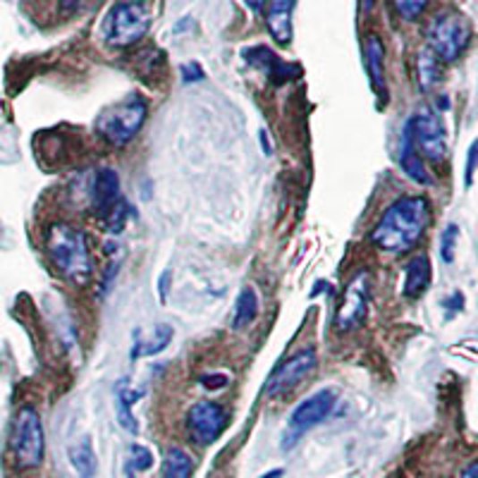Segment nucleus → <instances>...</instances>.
<instances>
[{"mask_svg":"<svg viewBox=\"0 0 478 478\" xmlns=\"http://www.w3.org/2000/svg\"><path fill=\"white\" fill-rule=\"evenodd\" d=\"M433 220V206L426 196H399L383 210L371 230V242L378 252L402 256L412 252Z\"/></svg>","mask_w":478,"mask_h":478,"instance_id":"1","label":"nucleus"},{"mask_svg":"<svg viewBox=\"0 0 478 478\" xmlns=\"http://www.w3.org/2000/svg\"><path fill=\"white\" fill-rule=\"evenodd\" d=\"M46 252L67 283L87 287L94 280V259H91L89 237L77 225L65 220L53 223L46 232Z\"/></svg>","mask_w":478,"mask_h":478,"instance_id":"2","label":"nucleus"},{"mask_svg":"<svg viewBox=\"0 0 478 478\" xmlns=\"http://www.w3.org/2000/svg\"><path fill=\"white\" fill-rule=\"evenodd\" d=\"M153 10L149 0H120L106 17V41L115 48H130L149 34Z\"/></svg>","mask_w":478,"mask_h":478,"instance_id":"3","label":"nucleus"},{"mask_svg":"<svg viewBox=\"0 0 478 478\" xmlns=\"http://www.w3.org/2000/svg\"><path fill=\"white\" fill-rule=\"evenodd\" d=\"M471 44L469 17L459 10H442L431 20L426 30V48L438 55L440 63H455Z\"/></svg>","mask_w":478,"mask_h":478,"instance_id":"4","label":"nucleus"},{"mask_svg":"<svg viewBox=\"0 0 478 478\" xmlns=\"http://www.w3.org/2000/svg\"><path fill=\"white\" fill-rule=\"evenodd\" d=\"M146 113L149 106L139 96L113 103L96 120V134L110 146H127L144 127Z\"/></svg>","mask_w":478,"mask_h":478,"instance_id":"5","label":"nucleus"},{"mask_svg":"<svg viewBox=\"0 0 478 478\" xmlns=\"http://www.w3.org/2000/svg\"><path fill=\"white\" fill-rule=\"evenodd\" d=\"M10 449L20 469H37L44 462L46 435L41 416L34 406L24 405L15 414L13 433H10Z\"/></svg>","mask_w":478,"mask_h":478,"instance_id":"6","label":"nucleus"},{"mask_svg":"<svg viewBox=\"0 0 478 478\" xmlns=\"http://www.w3.org/2000/svg\"><path fill=\"white\" fill-rule=\"evenodd\" d=\"M405 127L412 134L414 146L421 153V158L435 163V166L445 163L449 151L448 130H445V123H442V115L438 110L423 106L406 120Z\"/></svg>","mask_w":478,"mask_h":478,"instance_id":"7","label":"nucleus"},{"mask_svg":"<svg viewBox=\"0 0 478 478\" xmlns=\"http://www.w3.org/2000/svg\"><path fill=\"white\" fill-rule=\"evenodd\" d=\"M335 402H337V392L330 390V388H323V390L313 392V395H309L306 399H302V402L292 409L290 419H287V428H285L283 435L285 452L294 448V442H299V438L309 433L313 426L323 423L335 409Z\"/></svg>","mask_w":478,"mask_h":478,"instance_id":"8","label":"nucleus"},{"mask_svg":"<svg viewBox=\"0 0 478 478\" xmlns=\"http://www.w3.org/2000/svg\"><path fill=\"white\" fill-rule=\"evenodd\" d=\"M319 366V354L313 349H302L290 359H285L266 380L263 395L266 397H280L285 392L294 390L306 376H312V371Z\"/></svg>","mask_w":478,"mask_h":478,"instance_id":"9","label":"nucleus"},{"mask_svg":"<svg viewBox=\"0 0 478 478\" xmlns=\"http://www.w3.org/2000/svg\"><path fill=\"white\" fill-rule=\"evenodd\" d=\"M227 426V414L218 402L203 399L187 412V433L196 445H213Z\"/></svg>","mask_w":478,"mask_h":478,"instance_id":"10","label":"nucleus"},{"mask_svg":"<svg viewBox=\"0 0 478 478\" xmlns=\"http://www.w3.org/2000/svg\"><path fill=\"white\" fill-rule=\"evenodd\" d=\"M366 309H369V276L362 270L342 294V304L335 313V328H340L342 333L354 330L366 319Z\"/></svg>","mask_w":478,"mask_h":478,"instance_id":"11","label":"nucleus"},{"mask_svg":"<svg viewBox=\"0 0 478 478\" xmlns=\"http://www.w3.org/2000/svg\"><path fill=\"white\" fill-rule=\"evenodd\" d=\"M120 177L113 167H101L91 180V189H89V209L98 220H106L108 213L113 210L117 201H120Z\"/></svg>","mask_w":478,"mask_h":478,"instance_id":"12","label":"nucleus"},{"mask_svg":"<svg viewBox=\"0 0 478 478\" xmlns=\"http://www.w3.org/2000/svg\"><path fill=\"white\" fill-rule=\"evenodd\" d=\"M242 55H244V60H247L249 65L256 67V70H261L273 84H285V81L297 80L299 74H302V67L292 65V63H285V60L277 58L276 53L270 51V48H266V46L247 48Z\"/></svg>","mask_w":478,"mask_h":478,"instance_id":"13","label":"nucleus"},{"mask_svg":"<svg viewBox=\"0 0 478 478\" xmlns=\"http://www.w3.org/2000/svg\"><path fill=\"white\" fill-rule=\"evenodd\" d=\"M363 60H366V73H369L371 89L376 91L380 103H388V84H385V48L380 37L369 34L363 41Z\"/></svg>","mask_w":478,"mask_h":478,"instance_id":"14","label":"nucleus"},{"mask_svg":"<svg viewBox=\"0 0 478 478\" xmlns=\"http://www.w3.org/2000/svg\"><path fill=\"white\" fill-rule=\"evenodd\" d=\"M297 0H269L266 3V27L276 44L290 46L292 41V13Z\"/></svg>","mask_w":478,"mask_h":478,"instance_id":"15","label":"nucleus"},{"mask_svg":"<svg viewBox=\"0 0 478 478\" xmlns=\"http://www.w3.org/2000/svg\"><path fill=\"white\" fill-rule=\"evenodd\" d=\"M399 167L405 170L406 177H412L414 182H419L423 187H431L435 182L431 170H428L426 160L421 158V153L416 151L412 134H409L406 127L405 132H402V146H399Z\"/></svg>","mask_w":478,"mask_h":478,"instance_id":"16","label":"nucleus"},{"mask_svg":"<svg viewBox=\"0 0 478 478\" xmlns=\"http://www.w3.org/2000/svg\"><path fill=\"white\" fill-rule=\"evenodd\" d=\"M431 277H433L431 259H428L426 254L412 256V261L406 263V273H405V297L419 299L421 294L428 290Z\"/></svg>","mask_w":478,"mask_h":478,"instance_id":"17","label":"nucleus"},{"mask_svg":"<svg viewBox=\"0 0 478 478\" xmlns=\"http://www.w3.org/2000/svg\"><path fill=\"white\" fill-rule=\"evenodd\" d=\"M416 77L421 91H433L442 80V63L431 48H421L416 55Z\"/></svg>","mask_w":478,"mask_h":478,"instance_id":"18","label":"nucleus"},{"mask_svg":"<svg viewBox=\"0 0 478 478\" xmlns=\"http://www.w3.org/2000/svg\"><path fill=\"white\" fill-rule=\"evenodd\" d=\"M141 399V392L132 390L130 383H117L115 388V405H117V421L123 423L124 431H130L132 435L139 433V423L137 419L132 416V405Z\"/></svg>","mask_w":478,"mask_h":478,"instance_id":"19","label":"nucleus"},{"mask_svg":"<svg viewBox=\"0 0 478 478\" xmlns=\"http://www.w3.org/2000/svg\"><path fill=\"white\" fill-rule=\"evenodd\" d=\"M173 340V328L167 326V323H158V326L153 328L151 335L144 337V340L134 342V347H132V359H141V356H153L163 352V349L170 345Z\"/></svg>","mask_w":478,"mask_h":478,"instance_id":"20","label":"nucleus"},{"mask_svg":"<svg viewBox=\"0 0 478 478\" xmlns=\"http://www.w3.org/2000/svg\"><path fill=\"white\" fill-rule=\"evenodd\" d=\"M256 316H259V297H256L254 287H244L237 297L232 328H235V330H244V328L254 323Z\"/></svg>","mask_w":478,"mask_h":478,"instance_id":"21","label":"nucleus"},{"mask_svg":"<svg viewBox=\"0 0 478 478\" xmlns=\"http://www.w3.org/2000/svg\"><path fill=\"white\" fill-rule=\"evenodd\" d=\"M194 471V459L182 448H170L163 457V469L160 478H192Z\"/></svg>","mask_w":478,"mask_h":478,"instance_id":"22","label":"nucleus"},{"mask_svg":"<svg viewBox=\"0 0 478 478\" xmlns=\"http://www.w3.org/2000/svg\"><path fill=\"white\" fill-rule=\"evenodd\" d=\"M70 462H73L74 471L80 474L81 478H94L96 471H98V459H96V452L91 448V440L84 438L77 445L70 448Z\"/></svg>","mask_w":478,"mask_h":478,"instance_id":"23","label":"nucleus"},{"mask_svg":"<svg viewBox=\"0 0 478 478\" xmlns=\"http://www.w3.org/2000/svg\"><path fill=\"white\" fill-rule=\"evenodd\" d=\"M127 213H132L130 203L124 201V199H120V201L113 206V210L108 213V218L103 220L106 223V227H108L110 235H120V232L127 227V220H130V216Z\"/></svg>","mask_w":478,"mask_h":478,"instance_id":"24","label":"nucleus"},{"mask_svg":"<svg viewBox=\"0 0 478 478\" xmlns=\"http://www.w3.org/2000/svg\"><path fill=\"white\" fill-rule=\"evenodd\" d=\"M428 5H431V0H392V8L397 10V15L406 22L419 20L426 13Z\"/></svg>","mask_w":478,"mask_h":478,"instance_id":"25","label":"nucleus"},{"mask_svg":"<svg viewBox=\"0 0 478 478\" xmlns=\"http://www.w3.org/2000/svg\"><path fill=\"white\" fill-rule=\"evenodd\" d=\"M457 239H459V225L449 223L440 235V256L445 263H452V259H455Z\"/></svg>","mask_w":478,"mask_h":478,"instance_id":"26","label":"nucleus"},{"mask_svg":"<svg viewBox=\"0 0 478 478\" xmlns=\"http://www.w3.org/2000/svg\"><path fill=\"white\" fill-rule=\"evenodd\" d=\"M151 466H153L151 449L144 448V445H132L127 469H130V471H149Z\"/></svg>","mask_w":478,"mask_h":478,"instance_id":"27","label":"nucleus"},{"mask_svg":"<svg viewBox=\"0 0 478 478\" xmlns=\"http://www.w3.org/2000/svg\"><path fill=\"white\" fill-rule=\"evenodd\" d=\"M203 77H206V73H203V67L199 63H184L182 65V80H184V84H196Z\"/></svg>","mask_w":478,"mask_h":478,"instance_id":"28","label":"nucleus"},{"mask_svg":"<svg viewBox=\"0 0 478 478\" xmlns=\"http://www.w3.org/2000/svg\"><path fill=\"white\" fill-rule=\"evenodd\" d=\"M201 385H206L209 390H223L225 385H227V378L223 373H213V376H203Z\"/></svg>","mask_w":478,"mask_h":478,"instance_id":"29","label":"nucleus"},{"mask_svg":"<svg viewBox=\"0 0 478 478\" xmlns=\"http://www.w3.org/2000/svg\"><path fill=\"white\" fill-rule=\"evenodd\" d=\"M476 166H478V141L471 146V151H469V163H466V187H469L471 180H474Z\"/></svg>","mask_w":478,"mask_h":478,"instance_id":"30","label":"nucleus"},{"mask_svg":"<svg viewBox=\"0 0 478 478\" xmlns=\"http://www.w3.org/2000/svg\"><path fill=\"white\" fill-rule=\"evenodd\" d=\"M81 3H87V0H60V8H63V13H74Z\"/></svg>","mask_w":478,"mask_h":478,"instance_id":"31","label":"nucleus"},{"mask_svg":"<svg viewBox=\"0 0 478 478\" xmlns=\"http://www.w3.org/2000/svg\"><path fill=\"white\" fill-rule=\"evenodd\" d=\"M167 283H170V273H163L160 276V302L167 299Z\"/></svg>","mask_w":478,"mask_h":478,"instance_id":"32","label":"nucleus"},{"mask_svg":"<svg viewBox=\"0 0 478 478\" xmlns=\"http://www.w3.org/2000/svg\"><path fill=\"white\" fill-rule=\"evenodd\" d=\"M259 139H261V144H263V153H266V156H270V153H273V149H270L269 132H266V130L259 132Z\"/></svg>","mask_w":478,"mask_h":478,"instance_id":"33","label":"nucleus"},{"mask_svg":"<svg viewBox=\"0 0 478 478\" xmlns=\"http://www.w3.org/2000/svg\"><path fill=\"white\" fill-rule=\"evenodd\" d=\"M459 478H478V462L469 464V466L462 471V476Z\"/></svg>","mask_w":478,"mask_h":478,"instance_id":"34","label":"nucleus"},{"mask_svg":"<svg viewBox=\"0 0 478 478\" xmlns=\"http://www.w3.org/2000/svg\"><path fill=\"white\" fill-rule=\"evenodd\" d=\"M266 3H269V0H247V5L252 10H256V13H259V10H263L266 8Z\"/></svg>","mask_w":478,"mask_h":478,"instance_id":"35","label":"nucleus"},{"mask_svg":"<svg viewBox=\"0 0 478 478\" xmlns=\"http://www.w3.org/2000/svg\"><path fill=\"white\" fill-rule=\"evenodd\" d=\"M373 5H376V0H359V8H362V13H371Z\"/></svg>","mask_w":478,"mask_h":478,"instance_id":"36","label":"nucleus"},{"mask_svg":"<svg viewBox=\"0 0 478 478\" xmlns=\"http://www.w3.org/2000/svg\"><path fill=\"white\" fill-rule=\"evenodd\" d=\"M261 478H283V469L269 471V474H266V476H261Z\"/></svg>","mask_w":478,"mask_h":478,"instance_id":"37","label":"nucleus"}]
</instances>
